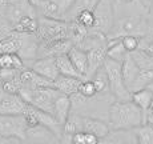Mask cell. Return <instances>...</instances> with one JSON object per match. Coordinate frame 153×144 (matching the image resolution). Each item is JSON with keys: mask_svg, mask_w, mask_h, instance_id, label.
<instances>
[{"mask_svg": "<svg viewBox=\"0 0 153 144\" xmlns=\"http://www.w3.org/2000/svg\"><path fill=\"white\" fill-rule=\"evenodd\" d=\"M56 61V67L59 69V73L60 75H65V76H73V78H80L84 79L83 76L79 73V71L76 69V67L73 66L72 60L69 59L68 54L65 55H59V56L55 57Z\"/></svg>", "mask_w": 153, "mask_h": 144, "instance_id": "d6986e66", "label": "cell"}, {"mask_svg": "<svg viewBox=\"0 0 153 144\" xmlns=\"http://www.w3.org/2000/svg\"><path fill=\"white\" fill-rule=\"evenodd\" d=\"M146 1H149V3H153V0H146Z\"/></svg>", "mask_w": 153, "mask_h": 144, "instance_id": "74e56055", "label": "cell"}, {"mask_svg": "<svg viewBox=\"0 0 153 144\" xmlns=\"http://www.w3.org/2000/svg\"><path fill=\"white\" fill-rule=\"evenodd\" d=\"M39 28V20L35 17V15H25L19 22L13 24V29L22 34H35Z\"/></svg>", "mask_w": 153, "mask_h": 144, "instance_id": "44dd1931", "label": "cell"}, {"mask_svg": "<svg viewBox=\"0 0 153 144\" xmlns=\"http://www.w3.org/2000/svg\"><path fill=\"white\" fill-rule=\"evenodd\" d=\"M148 88H149V90H151L152 92H153V81H152V83H151V84H149V86H148Z\"/></svg>", "mask_w": 153, "mask_h": 144, "instance_id": "e575fe53", "label": "cell"}, {"mask_svg": "<svg viewBox=\"0 0 153 144\" xmlns=\"http://www.w3.org/2000/svg\"><path fill=\"white\" fill-rule=\"evenodd\" d=\"M99 142L100 139L96 135L87 131H77L71 136V143L73 144H97Z\"/></svg>", "mask_w": 153, "mask_h": 144, "instance_id": "d4e9b609", "label": "cell"}, {"mask_svg": "<svg viewBox=\"0 0 153 144\" xmlns=\"http://www.w3.org/2000/svg\"><path fill=\"white\" fill-rule=\"evenodd\" d=\"M88 54V73H87V79L89 80L95 72L99 68H101L104 60L107 59V46H100L91 48L87 51Z\"/></svg>", "mask_w": 153, "mask_h": 144, "instance_id": "8fae6325", "label": "cell"}, {"mask_svg": "<svg viewBox=\"0 0 153 144\" xmlns=\"http://www.w3.org/2000/svg\"><path fill=\"white\" fill-rule=\"evenodd\" d=\"M37 35L42 40L43 46L56 42L60 39H69V29L68 23L64 20H56V19H45L39 20V28H37Z\"/></svg>", "mask_w": 153, "mask_h": 144, "instance_id": "3957f363", "label": "cell"}, {"mask_svg": "<svg viewBox=\"0 0 153 144\" xmlns=\"http://www.w3.org/2000/svg\"><path fill=\"white\" fill-rule=\"evenodd\" d=\"M89 80L93 81L96 90H97V93H101V92H104V91H109L108 90V87H109V84H108V75H107V72H105L104 67L99 68Z\"/></svg>", "mask_w": 153, "mask_h": 144, "instance_id": "cb8c5ba5", "label": "cell"}, {"mask_svg": "<svg viewBox=\"0 0 153 144\" xmlns=\"http://www.w3.org/2000/svg\"><path fill=\"white\" fill-rule=\"evenodd\" d=\"M73 20L77 22L79 24L84 25L85 28L91 29V28H93V25H95V12H93V11H89V10H83L76 15V17Z\"/></svg>", "mask_w": 153, "mask_h": 144, "instance_id": "484cf974", "label": "cell"}, {"mask_svg": "<svg viewBox=\"0 0 153 144\" xmlns=\"http://www.w3.org/2000/svg\"><path fill=\"white\" fill-rule=\"evenodd\" d=\"M152 5H153V3H152Z\"/></svg>", "mask_w": 153, "mask_h": 144, "instance_id": "ab89813d", "label": "cell"}, {"mask_svg": "<svg viewBox=\"0 0 153 144\" xmlns=\"http://www.w3.org/2000/svg\"><path fill=\"white\" fill-rule=\"evenodd\" d=\"M145 123L143 111L129 100H116L109 107L111 130H133Z\"/></svg>", "mask_w": 153, "mask_h": 144, "instance_id": "6da1fadb", "label": "cell"}, {"mask_svg": "<svg viewBox=\"0 0 153 144\" xmlns=\"http://www.w3.org/2000/svg\"><path fill=\"white\" fill-rule=\"evenodd\" d=\"M129 52L124 48L121 43V39H108L107 43V57L113 59L117 61H123L124 57L128 55Z\"/></svg>", "mask_w": 153, "mask_h": 144, "instance_id": "ffe728a7", "label": "cell"}, {"mask_svg": "<svg viewBox=\"0 0 153 144\" xmlns=\"http://www.w3.org/2000/svg\"><path fill=\"white\" fill-rule=\"evenodd\" d=\"M31 68L33 69L35 72L39 73V75L44 76V78L49 79V80H52V81L60 75L57 67H56L55 57H52V56H45V57H42V59H39V60L33 61Z\"/></svg>", "mask_w": 153, "mask_h": 144, "instance_id": "7c38bea8", "label": "cell"}, {"mask_svg": "<svg viewBox=\"0 0 153 144\" xmlns=\"http://www.w3.org/2000/svg\"><path fill=\"white\" fill-rule=\"evenodd\" d=\"M0 136L27 139V125L24 115H1L0 113Z\"/></svg>", "mask_w": 153, "mask_h": 144, "instance_id": "5b68a950", "label": "cell"}, {"mask_svg": "<svg viewBox=\"0 0 153 144\" xmlns=\"http://www.w3.org/2000/svg\"><path fill=\"white\" fill-rule=\"evenodd\" d=\"M20 0H7L8 4H15V3H19Z\"/></svg>", "mask_w": 153, "mask_h": 144, "instance_id": "836d02e7", "label": "cell"}, {"mask_svg": "<svg viewBox=\"0 0 153 144\" xmlns=\"http://www.w3.org/2000/svg\"><path fill=\"white\" fill-rule=\"evenodd\" d=\"M136 142L140 144H153V125L149 123H143L139 127L133 128Z\"/></svg>", "mask_w": 153, "mask_h": 144, "instance_id": "7402d4cb", "label": "cell"}, {"mask_svg": "<svg viewBox=\"0 0 153 144\" xmlns=\"http://www.w3.org/2000/svg\"><path fill=\"white\" fill-rule=\"evenodd\" d=\"M117 1L123 5H133V4H140L141 0H117Z\"/></svg>", "mask_w": 153, "mask_h": 144, "instance_id": "1f68e13d", "label": "cell"}, {"mask_svg": "<svg viewBox=\"0 0 153 144\" xmlns=\"http://www.w3.org/2000/svg\"><path fill=\"white\" fill-rule=\"evenodd\" d=\"M47 1H48V0H29V3H31L33 7H36V8H42Z\"/></svg>", "mask_w": 153, "mask_h": 144, "instance_id": "4dcf8cb0", "label": "cell"}, {"mask_svg": "<svg viewBox=\"0 0 153 144\" xmlns=\"http://www.w3.org/2000/svg\"><path fill=\"white\" fill-rule=\"evenodd\" d=\"M140 67L137 66V63L133 60V57L131 56V54H128L124 57V60L121 61V73H123V79H124V83L126 88L131 92L132 87H133L134 81H136L137 76L140 73Z\"/></svg>", "mask_w": 153, "mask_h": 144, "instance_id": "4fadbf2b", "label": "cell"}, {"mask_svg": "<svg viewBox=\"0 0 153 144\" xmlns=\"http://www.w3.org/2000/svg\"><path fill=\"white\" fill-rule=\"evenodd\" d=\"M131 100L143 111L144 117H145L149 108H151L152 101H153V92L148 87L141 88V90H137V91H134V92H132Z\"/></svg>", "mask_w": 153, "mask_h": 144, "instance_id": "2e32d148", "label": "cell"}, {"mask_svg": "<svg viewBox=\"0 0 153 144\" xmlns=\"http://www.w3.org/2000/svg\"><path fill=\"white\" fill-rule=\"evenodd\" d=\"M85 79L80 78H73V76H65V75H59L53 80V87L59 92L65 93V95H73V93L79 92V87L80 83Z\"/></svg>", "mask_w": 153, "mask_h": 144, "instance_id": "5bb4252c", "label": "cell"}, {"mask_svg": "<svg viewBox=\"0 0 153 144\" xmlns=\"http://www.w3.org/2000/svg\"><path fill=\"white\" fill-rule=\"evenodd\" d=\"M79 93L83 95L85 99H92L97 95V90H96L95 84H93L92 80H88L85 79L80 83V87H79Z\"/></svg>", "mask_w": 153, "mask_h": 144, "instance_id": "4316f807", "label": "cell"}, {"mask_svg": "<svg viewBox=\"0 0 153 144\" xmlns=\"http://www.w3.org/2000/svg\"><path fill=\"white\" fill-rule=\"evenodd\" d=\"M121 43L124 46V48L128 52L136 51L139 48V43H140V37L134 36V35H125V36L121 37Z\"/></svg>", "mask_w": 153, "mask_h": 144, "instance_id": "83f0119b", "label": "cell"}, {"mask_svg": "<svg viewBox=\"0 0 153 144\" xmlns=\"http://www.w3.org/2000/svg\"><path fill=\"white\" fill-rule=\"evenodd\" d=\"M13 32L15 29H13L12 23L5 19H0V40H4L7 37L12 36Z\"/></svg>", "mask_w": 153, "mask_h": 144, "instance_id": "f1b7e54d", "label": "cell"}, {"mask_svg": "<svg viewBox=\"0 0 153 144\" xmlns=\"http://www.w3.org/2000/svg\"><path fill=\"white\" fill-rule=\"evenodd\" d=\"M0 72H1V67H0Z\"/></svg>", "mask_w": 153, "mask_h": 144, "instance_id": "f35d334b", "label": "cell"}, {"mask_svg": "<svg viewBox=\"0 0 153 144\" xmlns=\"http://www.w3.org/2000/svg\"><path fill=\"white\" fill-rule=\"evenodd\" d=\"M99 3H100V0H75L68 15H67V17L69 16V20L72 22V20L76 17V15L80 12V11H83V10L95 11L96 5H97Z\"/></svg>", "mask_w": 153, "mask_h": 144, "instance_id": "603a6c76", "label": "cell"}, {"mask_svg": "<svg viewBox=\"0 0 153 144\" xmlns=\"http://www.w3.org/2000/svg\"><path fill=\"white\" fill-rule=\"evenodd\" d=\"M145 123H149L151 125H153V112H148V113H146Z\"/></svg>", "mask_w": 153, "mask_h": 144, "instance_id": "d6a6232c", "label": "cell"}, {"mask_svg": "<svg viewBox=\"0 0 153 144\" xmlns=\"http://www.w3.org/2000/svg\"><path fill=\"white\" fill-rule=\"evenodd\" d=\"M28 103L19 93H7L0 99V113L1 115H22L24 113Z\"/></svg>", "mask_w": 153, "mask_h": 144, "instance_id": "ba28073f", "label": "cell"}, {"mask_svg": "<svg viewBox=\"0 0 153 144\" xmlns=\"http://www.w3.org/2000/svg\"><path fill=\"white\" fill-rule=\"evenodd\" d=\"M59 91L55 87H36L31 90L28 104L33 105L37 110L44 112L53 113V104L59 95Z\"/></svg>", "mask_w": 153, "mask_h": 144, "instance_id": "8992f818", "label": "cell"}, {"mask_svg": "<svg viewBox=\"0 0 153 144\" xmlns=\"http://www.w3.org/2000/svg\"><path fill=\"white\" fill-rule=\"evenodd\" d=\"M148 112H153V101H152V104H151V108H149V111Z\"/></svg>", "mask_w": 153, "mask_h": 144, "instance_id": "d590c367", "label": "cell"}, {"mask_svg": "<svg viewBox=\"0 0 153 144\" xmlns=\"http://www.w3.org/2000/svg\"><path fill=\"white\" fill-rule=\"evenodd\" d=\"M149 15H151V17L153 19V7H152V10H151V12H149Z\"/></svg>", "mask_w": 153, "mask_h": 144, "instance_id": "8d00e7d4", "label": "cell"}, {"mask_svg": "<svg viewBox=\"0 0 153 144\" xmlns=\"http://www.w3.org/2000/svg\"><path fill=\"white\" fill-rule=\"evenodd\" d=\"M139 49L143 51L144 54L153 56V40L149 39L146 36L140 37V43H139Z\"/></svg>", "mask_w": 153, "mask_h": 144, "instance_id": "f546056e", "label": "cell"}, {"mask_svg": "<svg viewBox=\"0 0 153 144\" xmlns=\"http://www.w3.org/2000/svg\"><path fill=\"white\" fill-rule=\"evenodd\" d=\"M68 56L71 60H72L73 66L76 67L79 73H80L84 79H87V73H88V54H87V51L81 49L80 47H77V46H73L72 48L69 49Z\"/></svg>", "mask_w": 153, "mask_h": 144, "instance_id": "9a60e30c", "label": "cell"}, {"mask_svg": "<svg viewBox=\"0 0 153 144\" xmlns=\"http://www.w3.org/2000/svg\"><path fill=\"white\" fill-rule=\"evenodd\" d=\"M72 47H73V42L71 39H68V37L56 40V42H52V43L47 44V46H44L45 56L56 57L59 55H65V54H68Z\"/></svg>", "mask_w": 153, "mask_h": 144, "instance_id": "e0dca14e", "label": "cell"}, {"mask_svg": "<svg viewBox=\"0 0 153 144\" xmlns=\"http://www.w3.org/2000/svg\"><path fill=\"white\" fill-rule=\"evenodd\" d=\"M71 111H72V99H71V96L60 92L55 100L53 113L52 115L59 122V124L64 125L71 115Z\"/></svg>", "mask_w": 153, "mask_h": 144, "instance_id": "30bf717a", "label": "cell"}, {"mask_svg": "<svg viewBox=\"0 0 153 144\" xmlns=\"http://www.w3.org/2000/svg\"><path fill=\"white\" fill-rule=\"evenodd\" d=\"M75 0H48L40 8L44 17L56 20H64L68 15Z\"/></svg>", "mask_w": 153, "mask_h": 144, "instance_id": "9c48e42d", "label": "cell"}, {"mask_svg": "<svg viewBox=\"0 0 153 144\" xmlns=\"http://www.w3.org/2000/svg\"><path fill=\"white\" fill-rule=\"evenodd\" d=\"M27 139L31 142H55V132L51 131L48 127L39 124L33 128L27 130Z\"/></svg>", "mask_w": 153, "mask_h": 144, "instance_id": "ac0fdd59", "label": "cell"}, {"mask_svg": "<svg viewBox=\"0 0 153 144\" xmlns=\"http://www.w3.org/2000/svg\"><path fill=\"white\" fill-rule=\"evenodd\" d=\"M93 12H95V25L91 29H96L101 34L108 35L114 24L113 1L112 0H100Z\"/></svg>", "mask_w": 153, "mask_h": 144, "instance_id": "52a82bcc", "label": "cell"}, {"mask_svg": "<svg viewBox=\"0 0 153 144\" xmlns=\"http://www.w3.org/2000/svg\"><path fill=\"white\" fill-rule=\"evenodd\" d=\"M146 31L145 22L140 16H124L113 24L111 32L107 35V39H119L125 35H134V36H144Z\"/></svg>", "mask_w": 153, "mask_h": 144, "instance_id": "277c9868", "label": "cell"}, {"mask_svg": "<svg viewBox=\"0 0 153 144\" xmlns=\"http://www.w3.org/2000/svg\"><path fill=\"white\" fill-rule=\"evenodd\" d=\"M104 67L105 72L108 75V90L111 91V93L114 96L116 100H129L132 93L129 92V90L126 88L124 79H123L121 73V61L113 60V59L107 57L104 60Z\"/></svg>", "mask_w": 153, "mask_h": 144, "instance_id": "7a4b0ae2", "label": "cell"}]
</instances>
